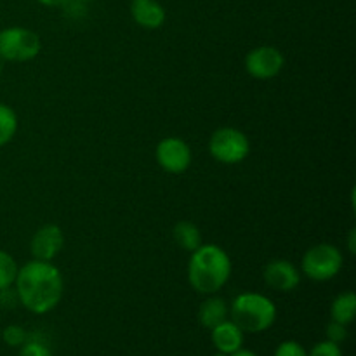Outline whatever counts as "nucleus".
<instances>
[{
    "label": "nucleus",
    "instance_id": "393cba45",
    "mask_svg": "<svg viewBox=\"0 0 356 356\" xmlns=\"http://www.w3.org/2000/svg\"><path fill=\"white\" fill-rule=\"evenodd\" d=\"M228 356H257L256 353H254V351H250V350H238V351H235V353H232V355H228Z\"/></svg>",
    "mask_w": 356,
    "mask_h": 356
},
{
    "label": "nucleus",
    "instance_id": "dca6fc26",
    "mask_svg": "<svg viewBox=\"0 0 356 356\" xmlns=\"http://www.w3.org/2000/svg\"><path fill=\"white\" fill-rule=\"evenodd\" d=\"M17 131V115L9 104L0 103V146L13 141Z\"/></svg>",
    "mask_w": 356,
    "mask_h": 356
},
{
    "label": "nucleus",
    "instance_id": "f257e3e1",
    "mask_svg": "<svg viewBox=\"0 0 356 356\" xmlns=\"http://www.w3.org/2000/svg\"><path fill=\"white\" fill-rule=\"evenodd\" d=\"M14 285L17 301L35 315L52 312L65 294L61 271L51 261L33 259L17 268Z\"/></svg>",
    "mask_w": 356,
    "mask_h": 356
},
{
    "label": "nucleus",
    "instance_id": "a878e982",
    "mask_svg": "<svg viewBox=\"0 0 356 356\" xmlns=\"http://www.w3.org/2000/svg\"><path fill=\"white\" fill-rule=\"evenodd\" d=\"M2 72H3V59L0 58V75H2Z\"/></svg>",
    "mask_w": 356,
    "mask_h": 356
},
{
    "label": "nucleus",
    "instance_id": "ddd939ff",
    "mask_svg": "<svg viewBox=\"0 0 356 356\" xmlns=\"http://www.w3.org/2000/svg\"><path fill=\"white\" fill-rule=\"evenodd\" d=\"M229 316V308L222 298H218L216 294L209 296L198 308V322L205 329H214L219 323L226 322Z\"/></svg>",
    "mask_w": 356,
    "mask_h": 356
},
{
    "label": "nucleus",
    "instance_id": "4468645a",
    "mask_svg": "<svg viewBox=\"0 0 356 356\" xmlns=\"http://www.w3.org/2000/svg\"><path fill=\"white\" fill-rule=\"evenodd\" d=\"M356 315V294L351 291L341 292L336 296L330 306V316L334 322L343 323V325H350L353 323Z\"/></svg>",
    "mask_w": 356,
    "mask_h": 356
},
{
    "label": "nucleus",
    "instance_id": "1a4fd4ad",
    "mask_svg": "<svg viewBox=\"0 0 356 356\" xmlns=\"http://www.w3.org/2000/svg\"><path fill=\"white\" fill-rule=\"evenodd\" d=\"M65 247V235L58 225H45L33 233L30 242L31 257L37 261H52Z\"/></svg>",
    "mask_w": 356,
    "mask_h": 356
},
{
    "label": "nucleus",
    "instance_id": "f3484780",
    "mask_svg": "<svg viewBox=\"0 0 356 356\" xmlns=\"http://www.w3.org/2000/svg\"><path fill=\"white\" fill-rule=\"evenodd\" d=\"M17 275V264L14 257L6 250H0V291L9 289Z\"/></svg>",
    "mask_w": 356,
    "mask_h": 356
},
{
    "label": "nucleus",
    "instance_id": "20e7f679",
    "mask_svg": "<svg viewBox=\"0 0 356 356\" xmlns=\"http://www.w3.org/2000/svg\"><path fill=\"white\" fill-rule=\"evenodd\" d=\"M343 252L332 243H318L306 250L301 261V270L309 280L329 282L343 270Z\"/></svg>",
    "mask_w": 356,
    "mask_h": 356
},
{
    "label": "nucleus",
    "instance_id": "0eeeda50",
    "mask_svg": "<svg viewBox=\"0 0 356 356\" xmlns=\"http://www.w3.org/2000/svg\"><path fill=\"white\" fill-rule=\"evenodd\" d=\"M156 163L169 174H183L191 165V148L184 139L170 138L162 139L155 148Z\"/></svg>",
    "mask_w": 356,
    "mask_h": 356
},
{
    "label": "nucleus",
    "instance_id": "f8f14e48",
    "mask_svg": "<svg viewBox=\"0 0 356 356\" xmlns=\"http://www.w3.org/2000/svg\"><path fill=\"white\" fill-rule=\"evenodd\" d=\"M132 19L146 30H156L165 21V9L156 0H132Z\"/></svg>",
    "mask_w": 356,
    "mask_h": 356
},
{
    "label": "nucleus",
    "instance_id": "9b49d317",
    "mask_svg": "<svg viewBox=\"0 0 356 356\" xmlns=\"http://www.w3.org/2000/svg\"><path fill=\"white\" fill-rule=\"evenodd\" d=\"M243 336L245 334L240 330V327L236 323H233L232 320H226V322L219 323L218 327L211 329V341L214 344L216 350L219 353L232 355L235 351L242 350L243 348Z\"/></svg>",
    "mask_w": 356,
    "mask_h": 356
},
{
    "label": "nucleus",
    "instance_id": "4be33fe9",
    "mask_svg": "<svg viewBox=\"0 0 356 356\" xmlns=\"http://www.w3.org/2000/svg\"><path fill=\"white\" fill-rule=\"evenodd\" d=\"M308 356H343L339 344H334L330 341H322V343L315 344L309 351Z\"/></svg>",
    "mask_w": 356,
    "mask_h": 356
},
{
    "label": "nucleus",
    "instance_id": "f03ea898",
    "mask_svg": "<svg viewBox=\"0 0 356 356\" xmlns=\"http://www.w3.org/2000/svg\"><path fill=\"white\" fill-rule=\"evenodd\" d=\"M232 275V259L216 243H202L191 252L188 263V282L204 296L218 294Z\"/></svg>",
    "mask_w": 356,
    "mask_h": 356
},
{
    "label": "nucleus",
    "instance_id": "a211bd4d",
    "mask_svg": "<svg viewBox=\"0 0 356 356\" xmlns=\"http://www.w3.org/2000/svg\"><path fill=\"white\" fill-rule=\"evenodd\" d=\"M2 341L10 348H21L28 341V332L21 325H7L2 330Z\"/></svg>",
    "mask_w": 356,
    "mask_h": 356
},
{
    "label": "nucleus",
    "instance_id": "9d476101",
    "mask_svg": "<svg viewBox=\"0 0 356 356\" xmlns=\"http://www.w3.org/2000/svg\"><path fill=\"white\" fill-rule=\"evenodd\" d=\"M263 278L270 289L277 292H292L301 282L298 268L287 259H275L264 266Z\"/></svg>",
    "mask_w": 356,
    "mask_h": 356
},
{
    "label": "nucleus",
    "instance_id": "7ed1b4c3",
    "mask_svg": "<svg viewBox=\"0 0 356 356\" xmlns=\"http://www.w3.org/2000/svg\"><path fill=\"white\" fill-rule=\"evenodd\" d=\"M232 322L243 334H259L270 329L277 320V306L270 298L257 292H243L232 302Z\"/></svg>",
    "mask_w": 356,
    "mask_h": 356
},
{
    "label": "nucleus",
    "instance_id": "b1692460",
    "mask_svg": "<svg viewBox=\"0 0 356 356\" xmlns=\"http://www.w3.org/2000/svg\"><path fill=\"white\" fill-rule=\"evenodd\" d=\"M38 2L45 7H61V6H65L68 0H38Z\"/></svg>",
    "mask_w": 356,
    "mask_h": 356
},
{
    "label": "nucleus",
    "instance_id": "aec40b11",
    "mask_svg": "<svg viewBox=\"0 0 356 356\" xmlns=\"http://www.w3.org/2000/svg\"><path fill=\"white\" fill-rule=\"evenodd\" d=\"M273 356H308V351L298 341H284L278 344Z\"/></svg>",
    "mask_w": 356,
    "mask_h": 356
},
{
    "label": "nucleus",
    "instance_id": "412c9836",
    "mask_svg": "<svg viewBox=\"0 0 356 356\" xmlns=\"http://www.w3.org/2000/svg\"><path fill=\"white\" fill-rule=\"evenodd\" d=\"M325 336L327 341L334 344H341L348 339V325H343V323L337 322H330L329 325L325 327Z\"/></svg>",
    "mask_w": 356,
    "mask_h": 356
},
{
    "label": "nucleus",
    "instance_id": "2eb2a0df",
    "mask_svg": "<svg viewBox=\"0 0 356 356\" xmlns=\"http://www.w3.org/2000/svg\"><path fill=\"white\" fill-rule=\"evenodd\" d=\"M172 236L174 242H176L181 249L186 250V252L190 254L202 245L200 229H198L197 225H193V222L190 221L176 222V226H174L172 229Z\"/></svg>",
    "mask_w": 356,
    "mask_h": 356
},
{
    "label": "nucleus",
    "instance_id": "bb28decb",
    "mask_svg": "<svg viewBox=\"0 0 356 356\" xmlns=\"http://www.w3.org/2000/svg\"><path fill=\"white\" fill-rule=\"evenodd\" d=\"M76 2H92V0H76Z\"/></svg>",
    "mask_w": 356,
    "mask_h": 356
},
{
    "label": "nucleus",
    "instance_id": "6ab92c4d",
    "mask_svg": "<svg viewBox=\"0 0 356 356\" xmlns=\"http://www.w3.org/2000/svg\"><path fill=\"white\" fill-rule=\"evenodd\" d=\"M19 356H54V355H52V351L49 350L44 343H40V341H31L30 337H28L26 343L21 346Z\"/></svg>",
    "mask_w": 356,
    "mask_h": 356
},
{
    "label": "nucleus",
    "instance_id": "6e6552de",
    "mask_svg": "<svg viewBox=\"0 0 356 356\" xmlns=\"http://www.w3.org/2000/svg\"><path fill=\"white\" fill-rule=\"evenodd\" d=\"M285 58L280 49L273 45H261L245 56V70L252 79L270 80L284 70Z\"/></svg>",
    "mask_w": 356,
    "mask_h": 356
},
{
    "label": "nucleus",
    "instance_id": "39448f33",
    "mask_svg": "<svg viewBox=\"0 0 356 356\" xmlns=\"http://www.w3.org/2000/svg\"><path fill=\"white\" fill-rule=\"evenodd\" d=\"M209 153L219 163L235 165L249 156V138L240 129L221 127L212 132L211 139H209Z\"/></svg>",
    "mask_w": 356,
    "mask_h": 356
},
{
    "label": "nucleus",
    "instance_id": "423d86ee",
    "mask_svg": "<svg viewBox=\"0 0 356 356\" xmlns=\"http://www.w3.org/2000/svg\"><path fill=\"white\" fill-rule=\"evenodd\" d=\"M40 37L28 28L10 26L0 31V58L3 61H31L40 54Z\"/></svg>",
    "mask_w": 356,
    "mask_h": 356
},
{
    "label": "nucleus",
    "instance_id": "5701e85b",
    "mask_svg": "<svg viewBox=\"0 0 356 356\" xmlns=\"http://www.w3.org/2000/svg\"><path fill=\"white\" fill-rule=\"evenodd\" d=\"M348 249L351 254H356V229L351 228L350 236H348Z\"/></svg>",
    "mask_w": 356,
    "mask_h": 356
}]
</instances>
